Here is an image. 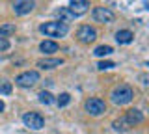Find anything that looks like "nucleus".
Segmentation results:
<instances>
[{
  "instance_id": "1",
  "label": "nucleus",
  "mask_w": 149,
  "mask_h": 134,
  "mask_svg": "<svg viewBox=\"0 0 149 134\" xmlns=\"http://www.w3.org/2000/svg\"><path fill=\"white\" fill-rule=\"evenodd\" d=\"M39 32L45 34L47 37H65L69 34V26L67 22L62 21H50V22H43L39 26Z\"/></svg>"
},
{
  "instance_id": "2",
  "label": "nucleus",
  "mask_w": 149,
  "mask_h": 134,
  "mask_svg": "<svg viewBox=\"0 0 149 134\" xmlns=\"http://www.w3.org/2000/svg\"><path fill=\"white\" fill-rule=\"evenodd\" d=\"M132 97H134V91H132V87L127 86V84H119V86H116L114 90H112V93H110V99H112V103L114 104H129L130 101H132Z\"/></svg>"
},
{
  "instance_id": "3",
  "label": "nucleus",
  "mask_w": 149,
  "mask_h": 134,
  "mask_svg": "<svg viewBox=\"0 0 149 134\" xmlns=\"http://www.w3.org/2000/svg\"><path fill=\"white\" fill-rule=\"evenodd\" d=\"M84 108H86V112L93 115V117H99L106 112V103L99 97H93V99H88L86 103H84Z\"/></svg>"
},
{
  "instance_id": "4",
  "label": "nucleus",
  "mask_w": 149,
  "mask_h": 134,
  "mask_svg": "<svg viewBox=\"0 0 149 134\" xmlns=\"http://www.w3.org/2000/svg\"><path fill=\"white\" fill-rule=\"evenodd\" d=\"M22 123H24V127L32 128V131H41V128L45 127V119L41 114L37 112H28L22 115Z\"/></svg>"
},
{
  "instance_id": "5",
  "label": "nucleus",
  "mask_w": 149,
  "mask_h": 134,
  "mask_svg": "<svg viewBox=\"0 0 149 134\" xmlns=\"http://www.w3.org/2000/svg\"><path fill=\"white\" fill-rule=\"evenodd\" d=\"M39 82V73L37 71H24L15 78V84L19 87H32Z\"/></svg>"
},
{
  "instance_id": "6",
  "label": "nucleus",
  "mask_w": 149,
  "mask_h": 134,
  "mask_svg": "<svg viewBox=\"0 0 149 134\" xmlns=\"http://www.w3.org/2000/svg\"><path fill=\"white\" fill-rule=\"evenodd\" d=\"M77 39L80 41V43H84V45H90V43H93V41L97 39V30L93 28V26H90V24H82L80 28L77 30Z\"/></svg>"
},
{
  "instance_id": "7",
  "label": "nucleus",
  "mask_w": 149,
  "mask_h": 134,
  "mask_svg": "<svg viewBox=\"0 0 149 134\" xmlns=\"http://www.w3.org/2000/svg\"><path fill=\"white\" fill-rule=\"evenodd\" d=\"M91 15H93V21L101 22V24H110V22H114V19H116L114 11H112L110 8H104V6L95 8Z\"/></svg>"
},
{
  "instance_id": "8",
  "label": "nucleus",
  "mask_w": 149,
  "mask_h": 134,
  "mask_svg": "<svg viewBox=\"0 0 149 134\" xmlns=\"http://www.w3.org/2000/svg\"><path fill=\"white\" fill-rule=\"evenodd\" d=\"M34 8H36V0H13V11L19 17L28 15Z\"/></svg>"
},
{
  "instance_id": "9",
  "label": "nucleus",
  "mask_w": 149,
  "mask_h": 134,
  "mask_svg": "<svg viewBox=\"0 0 149 134\" xmlns=\"http://www.w3.org/2000/svg\"><path fill=\"white\" fill-rule=\"evenodd\" d=\"M143 114L140 112L138 108H130V110H127V114H125V121L129 123V127H136V125H140V123H143Z\"/></svg>"
},
{
  "instance_id": "10",
  "label": "nucleus",
  "mask_w": 149,
  "mask_h": 134,
  "mask_svg": "<svg viewBox=\"0 0 149 134\" xmlns=\"http://www.w3.org/2000/svg\"><path fill=\"white\" fill-rule=\"evenodd\" d=\"M63 63L62 58H41L37 60V67L39 69H56Z\"/></svg>"
},
{
  "instance_id": "11",
  "label": "nucleus",
  "mask_w": 149,
  "mask_h": 134,
  "mask_svg": "<svg viewBox=\"0 0 149 134\" xmlns=\"http://www.w3.org/2000/svg\"><path fill=\"white\" fill-rule=\"evenodd\" d=\"M88 8H90V0H71V2H69V10L74 11L77 15L86 13Z\"/></svg>"
},
{
  "instance_id": "12",
  "label": "nucleus",
  "mask_w": 149,
  "mask_h": 134,
  "mask_svg": "<svg viewBox=\"0 0 149 134\" xmlns=\"http://www.w3.org/2000/svg\"><path fill=\"white\" fill-rule=\"evenodd\" d=\"M56 17H60V21L62 22H69V21H73V19H77V13L71 11L69 8H58L56 10Z\"/></svg>"
},
{
  "instance_id": "13",
  "label": "nucleus",
  "mask_w": 149,
  "mask_h": 134,
  "mask_svg": "<svg viewBox=\"0 0 149 134\" xmlns=\"http://www.w3.org/2000/svg\"><path fill=\"white\" fill-rule=\"evenodd\" d=\"M116 41H118L119 45H129L134 41V34L130 30H119L118 34H116Z\"/></svg>"
},
{
  "instance_id": "14",
  "label": "nucleus",
  "mask_w": 149,
  "mask_h": 134,
  "mask_svg": "<svg viewBox=\"0 0 149 134\" xmlns=\"http://www.w3.org/2000/svg\"><path fill=\"white\" fill-rule=\"evenodd\" d=\"M39 49H41V52H45V54H52V52H58L60 47H58V43H56V41L45 39V41H41Z\"/></svg>"
},
{
  "instance_id": "15",
  "label": "nucleus",
  "mask_w": 149,
  "mask_h": 134,
  "mask_svg": "<svg viewBox=\"0 0 149 134\" xmlns=\"http://www.w3.org/2000/svg\"><path fill=\"white\" fill-rule=\"evenodd\" d=\"M17 26L11 24V22H6V24H0V39H8L11 34H15Z\"/></svg>"
},
{
  "instance_id": "16",
  "label": "nucleus",
  "mask_w": 149,
  "mask_h": 134,
  "mask_svg": "<svg viewBox=\"0 0 149 134\" xmlns=\"http://www.w3.org/2000/svg\"><path fill=\"white\" fill-rule=\"evenodd\" d=\"M112 52H114V49H112L110 45H101V47H97L95 50H93V54H95V56H99V58L108 56V54H112Z\"/></svg>"
},
{
  "instance_id": "17",
  "label": "nucleus",
  "mask_w": 149,
  "mask_h": 134,
  "mask_svg": "<svg viewBox=\"0 0 149 134\" xmlns=\"http://www.w3.org/2000/svg\"><path fill=\"white\" fill-rule=\"evenodd\" d=\"M37 97H39L41 104H52L54 103V97H52V93H49V91H41Z\"/></svg>"
},
{
  "instance_id": "18",
  "label": "nucleus",
  "mask_w": 149,
  "mask_h": 134,
  "mask_svg": "<svg viewBox=\"0 0 149 134\" xmlns=\"http://www.w3.org/2000/svg\"><path fill=\"white\" fill-rule=\"evenodd\" d=\"M11 91H13L11 82H8V80H0V95H9Z\"/></svg>"
},
{
  "instance_id": "19",
  "label": "nucleus",
  "mask_w": 149,
  "mask_h": 134,
  "mask_svg": "<svg viewBox=\"0 0 149 134\" xmlns=\"http://www.w3.org/2000/svg\"><path fill=\"white\" fill-rule=\"evenodd\" d=\"M114 67H116V63L110 62V60H102V62L97 63V69H99V71H108V69H114Z\"/></svg>"
},
{
  "instance_id": "20",
  "label": "nucleus",
  "mask_w": 149,
  "mask_h": 134,
  "mask_svg": "<svg viewBox=\"0 0 149 134\" xmlns=\"http://www.w3.org/2000/svg\"><path fill=\"white\" fill-rule=\"evenodd\" d=\"M56 103H58V106H67L69 103H71V95H69V93H62V95L58 97Z\"/></svg>"
},
{
  "instance_id": "21",
  "label": "nucleus",
  "mask_w": 149,
  "mask_h": 134,
  "mask_svg": "<svg viewBox=\"0 0 149 134\" xmlns=\"http://www.w3.org/2000/svg\"><path fill=\"white\" fill-rule=\"evenodd\" d=\"M114 127L118 128V131H127V128H130V127H129V123L125 121V117H123V119H119V121H116V123H114Z\"/></svg>"
},
{
  "instance_id": "22",
  "label": "nucleus",
  "mask_w": 149,
  "mask_h": 134,
  "mask_svg": "<svg viewBox=\"0 0 149 134\" xmlns=\"http://www.w3.org/2000/svg\"><path fill=\"white\" fill-rule=\"evenodd\" d=\"M9 47V43H8V39H0V50H6Z\"/></svg>"
},
{
  "instance_id": "23",
  "label": "nucleus",
  "mask_w": 149,
  "mask_h": 134,
  "mask_svg": "<svg viewBox=\"0 0 149 134\" xmlns=\"http://www.w3.org/2000/svg\"><path fill=\"white\" fill-rule=\"evenodd\" d=\"M140 78H142V84H143V86H147V75H142Z\"/></svg>"
},
{
  "instance_id": "24",
  "label": "nucleus",
  "mask_w": 149,
  "mask_h": 134,
  "mask_svg": "<svg viewBox=\"0 0 149 134\" xmlns=\"http://www.w3.org/2000/svg\"><path fill=\"white\" fill-rule=\"evenodd\" d=\"M4 108H6V104H4V103H2V101H0V114H2V112H4Z\"/></svg>"
}]
</instances>
